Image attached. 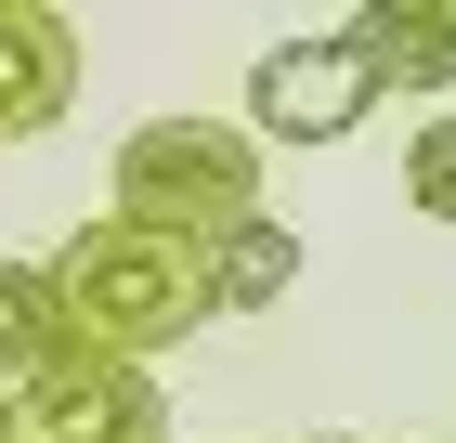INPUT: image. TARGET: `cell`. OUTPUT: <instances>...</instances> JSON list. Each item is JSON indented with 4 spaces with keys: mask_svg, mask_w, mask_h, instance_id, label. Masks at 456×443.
<instances>
[{
    "mask_svg": "<svg viewBox=\"0 0 456 443\" xmlns=\"http://www.w3.org/2000/svg\"><path fill=\"white\" fill-rule=\"evenodd\" d=\"M39 287H53L66 352H105V365H157L170 340L209 326L196 248H183V235H143V222H118V209H92V222L39 261Z\"/></svg>",
    "mask_w": 456,
    "mask_h": 443,
    "instance_id": "obj_1",
    "label": "cell"
},
{
    "mask_svg": "<svg viewBox=\"0 0 456 443\" xmlns=\"http://www.w3.org/2000/svg\"><path fill=\"white\" fill-rule=\"evenodd\" d=\"M105 209L143 222V235L209 248V235H235L248 209H261V144L235 118H143L118 144V170H105Z\"/></svg>",
    "mask_w": 456,
    "mask_h": 443,
    "instance_id": "obj_2",
    "label": "cell"
},
{
    "mask_svg": "<svg viewBox=\"0 0 456 443\" xmlns=\"http://www.w3.org/2000/svg\"><path fill=\"white\" fill-rule=\"evenodd\" d=\"M379 118V78H365V53H352L339 27L326 39H274L261 66H248V144H352Z\"/></svg>",
    "mask_w": 456,
    "mask_h": 443,
    "instance_id": "obj_3",
    "label": "cell"
},
{
    "mask_svg": "<svg viewBox=\"0 0 456 443\" xmlns=\"http://www.w3.org/2000/svg\"><path fill=\"white\" fill-rule=\"evenodd\" d=\"M0 443H170V405L143 365H105V352H66L39 365L13 405H0Z\"/></svg>",
    "mask_w": 456,
    "mask_h": 443,
    "instance_id": "obj_4",
    "label": "cell"
},
{
    "mask_svg": "<svg viewBox=\"0 0 456 443\" xmlns=\"http://www.w3.org/2000/svg\"><path fill=\"white\" fill-rule=\"evenodd\" d=\"M78 104V27L53 0H0V144H39Z\"/></svg>",
    "mask_w": 456,
    "mask_h": 443,
    "instance_id": "obj_5",
    "label": "cell"
},
{
    "mask_svg": "<svg viewBox=\"0 0 456 443\" xmlns=\"http://www.w3.org/2000/svg\"><path fill=\"white\" fill-rule=\"evenodd\" d=\"M339 39L365 53L379 104H430V92H456V13H430V0H365Z\"/></svg>",
    "mask_w": 456,
    "mask_h": 443,
    "instance_id": "obj_6",
    "label": "cell"
},
{
    "mask_svg": "<svg viewBox=\"0 0 456 443\" xmlns=\"http://www.w3.org/2000/svg\"><path fill=\"white\" fill-rule=\"evenodd\" d=\"M196 274H209V326H222V313H261V300H287V287H300V235H287L274 209H248L235 235L196 248Z\"/></svg>",
    "mask_w": 456,
    "mask_h": 443,
    "instance_id": "obj_7",
    "label": "cell"
},
{
    "mask_svg": "<svg viewBox=\"0 0 456 443\" xmlns=\"http://www.w3.org/2000/svg\"><path fill=\"white\" fill-rule=\"evenodd\" d=\"M39 365H66V326H53V287L39 261H0V405L27 391Z\"/></svg>",
    "mask_w": 456,
    "mask_h": 443,
    "instance_id": "obj_8",
    "label": "cell"
},
{
    "mask_svg": "<svg viewBox=\"0 0 456 443\" xmlns=\"http://www.w3.org/2000/svg\"><path fill=\"white\" fill-rule=\"evenodd\" d=\"M404 196H418L430 222H456V104L418 118V144H404Z\"/></svg>",
    "mask_w": 456,
    "mask_h": 443,
    "instance_id": "obj_9",
    "label": "cell"
},
{
    "mask_svg": "<svg viewBox=\"0 0 456 443\" xmlns=\"http://www.w3.org/2000/svg\"><path fill=\"white\" fill-rule=\"evenodd\" d=\"M326 443H352V431H326Z\"/></svg>",
    "mask_w": 456,
    "mask_h": 443,
    "instance_id": "obj_10",
    "label": "cell"
}]
</instances>
